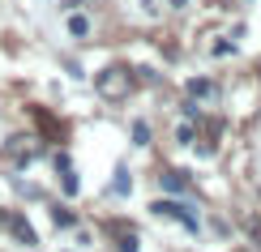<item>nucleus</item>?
<instances>
[{"mask_svg": "<svg viewBox=\"0 0 261 252\" xmlns=\"http://www.w3.org/2000/svg\"><path fill=\"white\" fill-rule=\"evenodd\" d=\"M0 222H5L9 231L17 235V244H39V235H35V227H30V222H26V218H21L17 210H5V214H0Z\"/></svg>", "mask_w": 261, "mask_h": 252, "instance_id": "f03ea898", "label": "nucleus"}, {"mask_svg": "<svg viewBox=\"0 0 261 252\" xmlns=\"http://www.w3.org/2000/svg\"><path fill=\"white\" fill-rule=\"evenodd\" d=\"M128 90H133L128 69H120V64H116V69H103V73H99V94H103V98H124Z\"/></svg>", "mask_w": 261, "mask_h": 252, "instance_id": "f257e3e1", "label": "nucleus"}, {"mask_svg": "<svg viewBox=\"0 0 261 252\" xmlns=\"http://www.w3.org/2000/svg\"><path fill=\"white\" fill-rule=\"evenodd\" d=\"M64 192H69V197H73V192H77V175H73L69 167H64Z\"/></svg>", "mask_w": 261, "mask_h": 252, "instance_id": "9d476101", "label": "nucleus"}, {"mask_svg": "<svg viewBox=\"0 0 261 252\" xmlns=\"http://www.w3.org/2000/svg\"><path fill=\"white\" fill-rule=\"evenodd\" d=\"M133 141H137V146H146V141H150V128H146V124H133Z\"/></svg>", "mask_w": 261, "mask_h": 252, "instance_id": "6e6552de", "label": "nucleus"}, {"mask_svg": "<svg viewBox=\"0 0 261 252\" xmlns=\"http://www.w3.org/2000/svg\"><path fill=\"white\" fill-rule=\"evenodd\" d=\"M69 30H73V35H77V39H82L86 30H90V21H86L82 13H73V17H69Z\"/></svg>", "mask_w": 261, "mask_h": 252, "instance_id": "423d86ee", "label": "nucleus"}, {"mask_svg": "<svg viewBox=\"0 0 261 252\" xmlns=\"http://www.w3.org/2000/svg\"><path fill=\"white\" fill-rule=\"evenodd\" d=\"M189 94H193V98H197V94H214V81H210V77H193V81H189Z\"/></svg>", "mask_w": 261, "mask_h": 252, "instance_id": "39448f33", "label": "nucleus"}, {"mask_svg": "<svg viewBox=\"0 0 261 252\" xmlns=\"http://www.w3.org/2000/svg\"><path fill=\"white\" fill-rule=\"evenodd\" d=\"M184 184H189V180H184V171H167V175H163V188H167V192H180Z\"/></svg>", "mask_w": 261, "mask_h": 252, "instance_id": "20e7f679", "label": "nucleus"}, {"mask_svg": "<svg viewBox=\"0 0 261 252\" xmlns=\"http://www.w3.org/2000/svg\"><path fill=\"white\" fill-rule=\"evenodd\" d=\"M51 218H56V227H73V214L60 210V205H56V214H51Z\"/></svg>", "mask_w": 261, "mask_h": 252, "instance_id": "1a4fd4ad", "label": "nucleus"}, {"mask_svg": "<svg viewBox=\"0 0 261 252\" xmlns=\"http://www.w3.org/2000/svg\"><path fill=\"white\" fill-rule=\"evenodd\" d=\"M120 252H137V235L133 231H120Z\"/></svg>", "mask_w": 261, "mask_h": 252, "instance_id": "0eeeda50", "label": "nucleus"}, {"mask_svg": "<svg viewBox=\"0 0 261 252\" xmlns=\"http://www.w3.org/2000/svg\"><path fill=\"white\" fill-rule=\"evenodd\" d=\"M150 210H154V214H163V218H180V222L189 227V231H193V227H197V218H193L189 210H184V205H176V201H154V205H150Z\"/></svg>", "mask_w": 261, "mask_h": 252, "instance_id": "7ed1b4c3", "label": "nucleus"}, {"mask_svg": "<svg viewBox=\"0 0 261 252\" xmlns=\"http://www.w3.org/2000/svg\"><path fill=\"white\" fill-rule=\"evenodd\" d=\"M176 5H184V0H176Z\"/></svg>", "mask_w": 261, "mask_h": 252, "instance_id": "f8f14e48", "label": "nucleus"}, {"mask_svg": "<svg viewBox=\"0 0 261 252\" xmlns=\"http://www.w3.org/2000/svg\"><path fill=\"white\" fill-rule=\"evenodd\" d=\"M176 141H180V146H189V141H193V128L180 124V128H176Z\"/></svg>", "mask_w": 261, "mask_h": 252, "instance_id": "9b49d317", "label": "nucleus"}]
</instances>
